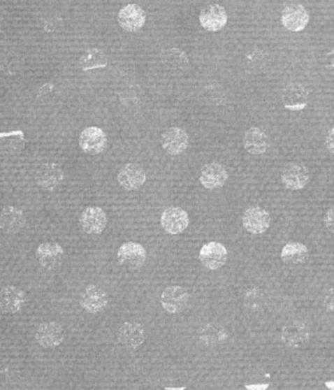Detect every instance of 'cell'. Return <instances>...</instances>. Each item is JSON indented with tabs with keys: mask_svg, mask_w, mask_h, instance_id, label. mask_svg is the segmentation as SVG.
<instances>
[{
	"mask_svg": "<svg viewBox=\"0 0 334 390\" xmlns=\"http://www.w3.org/2000/svg\"><path fill=\"white\" fill-rule=\"evenodd\" d=\"M64 171L56 163H45L36 170V185L41 189L52 192L64 180Z\"/></svg>",
	"mask_w": 334,
	"mask_h": 390,
	"instance_id": "cell-5",
	"label": "cell"
},
{
	"mask_svg": "<svg viewBox=\"0 0 334 390\" xmlns=\"http://www.w3.org/2000/svg\"><path fill=\"white\" fill-rule=\"evenodd\" d=\"M199 259L207 269L218 270L226 264L228 260V250L222 243L211 241L202 246L199 252Z\"/></svg>",
	"mask_w": 334,
	"mask_h": 390,
	"instance_id": "cell-8",
	"label": "cell"
},
{
	"mask_svg": "<svg viewBox=\"0 0 334 390\" xmlns=\"http://www.w3.org/2000/svg\"><path fill=\"white\" fill-rule=\"evenodd\" d=\"M108 64L106 56L103 51L99 48H89L85 50L80 59V66L82 71H89L105 68Z\"/></svg>",
	"mask_w": 334,
	"mask_h": 390,
	"instance_id": "cell-28",
	"label": "cell"
},
{
	"mask_svg": "<svg viewBox=\"0 0 334 390\" xmlns=\"http://www.w3.org/2000/svg\"><path fill=\"white\" fill-rule=\"evenodd\" d=\"M326 150L334 155V128L328 131V136L326 138Z\"/></svg>",
	"mask_w": 334,
	"mask_h": 390,
	"instance_id": "cell-32",
	"label": "cell"
},
{
	"mask_svg": "<svg viewBox=\"0 0 334 390\" xmlns=\"http://www.w3.org/2000/svg\"><path fill=\"white\" fill-rule=\"evenodd\" d=\"M161 305L169 314H180L185 310L189 301V294L180 285L166 287L161 294Z\"/></svg>",
	"mask_w": 334,
	"mask_h": 390,
	"instance_id": "cell-1",
	"label": "cell"
},
{
	"mask_svg": "<svg viewBox=\"0 0 334 390\" xmlns=\"http://www.w3.org/2000/svg\"><path fill=\"white\" fill-rule=\"evenodd\" d=\"M226 338H228V333H226V328L219 324H207L199 331V340L202 345L207 347L221 345Z\"/></svg>",
	"mask_w": 334,
	"mask_h": 390,
	"instance_id": "cell-25",
	"label": "cell"
},
{
	"mask_svg": "<svg viewBox=\"0 0 334 390\" xmlns=\"http://www.w3.org/2000/svg\"><path fill=\"white\" fill-rule=\"evenodd\" d=\"M310 16L308 11L301 4H289L285 6L282 14V25L291 31L304 30L308 25Z\"/></svg>",
	"mask_w": 334,
	"mask_h": 390,
	"instance_id": "cell-16",
	"label": "cell"
},
{
	"mask_svg": "<svg viewBox=\"0 0 334 390\" xmlns=\"http://www.w3.org/2000/svg\"><path fill=\"white\" fill-rule=\"evenodd\" d=\"M36 342L43 348H55L62 345L65 340V331L56 322H43L36 328Z\"/></svg>",
	"mask_w": 334,
	"mask_h": 390,
	"instance_id": "cell-2",
	"label": "cell"
},
{
	"mask_svg": "<svg viewBox=\"0 0 334 390\" xmlns=\"http://www.w3.org/2000/svg\"><path fill=\"white\" fill-rule=\"evenodd\" d=\"M324 224L331 233H334V206L331 207L324 215Z\"/></svg>",
	"mask_w": 334,
	"mask_h": 390,
	"instance_id": "cell-29",
	"label": "cell"
},
{
	"mask_svg": "<svg viewBox=\"0 0 334 390\" xmlns=\"http://www.w3.org/2000/svg\"><path fill=\"white\" fill-rule=\"evenodd\" d=\"M119 265L131 270H136L143 267L146 260V250L140 243H123L118 250Z\"/></svg>",
	"mask_w": 334,
	"mask_h": 390,
	"instance_id": "cell-3",
	"label": "cell"
},
{
	"mask_svg": "<svg viewBox=\"0 0 334 390\" xmlns=\"http://www.w3.org/2000/svg\"><path fill=\"white\" fill-rule=\"evenodd\" d=\"M269 387V384H249L246 385V389L250 390H265Z\"/></svg>",
	"mask_w": 334,
	"mask_h": 390,
	"instance_id": "cell-33",
	"label": "cell"
},
{
	"mask_svg": "<svg viewBox=\"0 0 334 390\" xmlns=\"http://www.w3.org/2000/svg\"><path fill=\"white\" fill-rule=\"evenodd\" d=\"M161 143L166 152L173 156L182 154L189 145V135L180 128H169L162 133Z\"/></svg>",
	"mask_w": 334,
	"mask_h": 390,
	"instance_id": "cell-17",
	"label": "cell"
},
{
	"mask_svg": "<svg viewBox=\"0 0 334 390\" xmlns=\"http://www.w3.org/2000/svg\"><path fill=\"white\" fill-rule=\"evenodd\" d=\"M146 174L140 165L129 163L124 166L118 174V182L126 190L131 192L140 189L145 185Z\"/></svg>",
	"mask_w": 334,
	"mask_h": 390,
	"instance_id": "cell-20",
	"label": "cell"
},
{
	"mask_svg": "<svg viewBox=\"0 0 334 390\" xmlns=\"http://www.w3.org/2000/svg\"><path fill=\"white\" fill-rule=\"evenodd\" d=\"M228 179L226 168L219 163L205 165L200 172V182L207 189H218L225 185Z\"/></svg>",
	"mask_w": 334,
	"mask_h": 390,
	"instance_id": "cell-19",
	"label": "cell"
},
{
	"mask_svg": "<svg viewBox=\"0 0 334 390\" xmlns=\"http://www.w3.org/2000/svg\"><path fill=\"white\" fill-rule=\"evenodd\" d=\"M107 215L97 206L87 207L80 216V225L89 235H100L107 226Z\"/></svg>",
	"mask_w": 334,
	"mask_h": 390,
	"instance_id": "cell-7",
	"label": "cell"
},
{
	"mask_svg": "<svg viewBox=\"0 0 334 390\" xmlns=\"http://www.w3.org/2000/svg\"><path fill=\"white\" fill-rule=\"evenodd\" d=\"M27 296L23 290L13 285H7L0 294V307L6 314H15L25 305Z\"/></svg>",
	"mask_w": 334,
	"mask_h": 390,
	"instance_id": "cell-21",
	"label": "cell"
},
{
	"mask_svg": "<svg viewBox=\"0 0 334 390\" xmlns=\"http://www.w3.org/2000/svg\"><path fill=\"white\" fill-rule=\"evenodd\" d=\"M163 65L168 68L173 73H182L187 70L189 66V57L184 51L177 48H170L162 53Z\"/></svg>",
	"mask_w": 334,
	"mask_h": 390,
	"instance_id": "cell-26",
	"label": "cell"
},
{
	"mask_svg": "<svg viewBox=\"0 0 334 390\" xmlns=\"http://www.w3.org/2000/svg\"><path fill=\"white\" fill-rule=\"evenodd\" d=\"M189 225V214L180 207H169L161 216V226L170 235H180Z\"/></svg>",
	"mask_w": 334,
	"mask_h": 390,
	"instance_id": "cell-4",
	"label": "cell"
},
{
	"mask_svg": "<svg viewBox=\"0 0 334 390\" xmlns=\"http://www.w3.org/2000/svg\"><path fill=\"white\" fill-rule=\"evenodd\" d=\"M324 304H326L328 310L334 312V287L329 289L326 292V296H324Z\"/></svg>",
	"mask_w": 334,
	"mask_h": 390,
	"instance_id": "cell-30",
	"label": "cell"
},
{
	"mask_svg": "<svg viewBox=\"0 0 334 390\" xmlns=\"http://www.w3.org/2000/svg\"><path fill=\"white\" fill-rule=\"evenodd\" d=\"M326 387H328V389L334 390V382H326Z\"/></svg>",
	"mask_w": 334,
	"mask_h": 390,
	"instance_id": "cell-34",
	"label": "cell"
},
{
	"mask_svg": "<svg viewBox=\"0 0 334 390\" xmlns=\"http://www.w3.org/2000/svg\"><path fill=\"white\" fill-rule=\"evenodd\" d=\"M79 143L80 148L87 154H100L106 148V135L101 129L97 127H89L80 133Z\"/></svg>",
	"mask_w": 334,
	"mask_h": 390,
	"instance_id": "cell-10",
	"label": "cell"
},
{
	"mask_svg": "<svg viewBox=\"0 0 334 390\" xmlns=\"http://www.w3.org/2000/svg\"><path fill=\"white\" fill-rule=\"evenodd\" d=\"M282 103L285 108L291 111H299L308 106L309 94L304 85L291 82L282 90Z\"/></svg>",
	"mask_w": 334,
	"mask_h": 390,
	"instance_id": "cell-18",
	"label": "cell"
},
{
	"mask_svg": "<svg viewBox=\"0 0 334 390\" xmlns=\"http://www.w3.org/2000/svg\"><path fill=\"white\" fill-rule=\"evenodd\" d=\"M145 326L136 322H126L118 331V340L124 347L136 349L145 343Z\"/></svg>",
	"mask_w": 334,
	"mask_h": 390,
	"instance_id": "cell-13",
	"label": "cell"
},
{
	"mask_svg": "<svg viewBox=\"0 0 334 390\" xmlns=\"http://www.w3.org/2000/svg\"><path fill=\"white\" fill-rule=\"evenodd\" d=\"M242 224L250 233L262 235L270 228V214L261 207H250L243 213Z\"/></svg>",
	"mask_w": 334,
	"mask_h": 390,
	"instance_id": "cell-9",
	"label": "cell"
},
{
	"mask_svg": "<svg viewBox=\"0 0 334 390\" xmlns=\"http://www.w3.org/2000/svg\"><path fill=\"white\" fill-rule=\"evenodd\" d=\"M308 257V248L303 243H289L282 250V259L286 264H303Z\"/></svg>",
	"mask_w": 334,
	"mask_h": 390,
	"instance_id": "cell-27",
	"label": "cell"
},
{
	"mask_svg": "<svg viewBox=\"0 0 334 390\" xmlns=\"http://www.w3.org/2000/svg\"><path fill=\"white\" fill-rule=\"evenodd\" d=\"M326 69L334 75V48L326 56Z\"/></svg>",
	"mask_w": 334,
	"mask_h": 390,
	"instance_id": "cell-31",
	"label": "cell"
},
{
	"mask_svg": "<svg viewBox=\"0 0 334 390\" xmlns=\"http://www.w3.org/2000/svg\"><path fill=\"white\" fill-rule=\"evenodd\" d=\"M199 21L205 30L221 31L228 23V13L223 6L219 4H210L200 12Z\"/></svg>",
	"mask_w": 334,
	"mask_h": 390,
	"instance_id": "cell-15",
	"label": "cell"
},
{
	"mask_svg": "<svg viewBox=\"0 0 334 390\" xmlns=\"http://www.w3.org/2000/svg\"><path fill=\"white\" fill-rule=\"evenodd\" d=\"M145 12L140 6L128 4L124 6L118 13L119 25L126 31L136 33L145 26Z\"/></svg>",
	"mask_w": 334,
	"mask_h": 390,
	"instance_id": "cell-14",
	"label": "cell"
},
{
	"mask_svg": "<svg viewBox=\"0 0 334 390\" xmlns=\"http://www.w3.org/2000/svg\"><path fill=\"white\" fill-rule=\"evenodd\" d=\"M36 255L43 269L53 270L62 263L64 250L59 243H43L36 248Z\"/></svg>",
	"mask_w": 334,
	"mask_h": 390,
	"instance_id": "cell-11",
	"label": "cell"
},
{
	"mask_svg": "<svg viewBox=\"0 0 334 390\" xmlns=\"http://www.w3.org/2000/svg\"><path fill=\"white\" fill-rule=\"evenodd\" d=\"M309 338L308 326L302 322H291L282 328V340L289 347H301L308 342Z\"/></svg>",
	"mask_w": 334,
	"mask_h": 390,
	"instance_id": "cell-23",
	"label": "cell"
},
{
	"mask_svg": "<svg viewBox=\"0 0 334 390\" xmlns=\"http://www.w3.org/2000/svg\"><path fill=\"white\" fill-rule=\"evenodd\" d=\"M282 180L285 187L291 190L304 189L310 180L308 168L300 163L291 162L284 168Z\"/></svg>",
	"mask_w": 334,
	"mask_h": 390,
	"instance_id": "cell-12",
	"label": "cell"
},
{
	"mask_svg": "<svg viewBox=\"0 0 334 390\" xmlns=\"http://www.w3.org/2000/svg\"><path fill=\"white\" fill-rule=\"evenodd\" d=\"M245 148L252 155L264 154L269 150L270 140L267 133L259 128H250L243 138Z\"/></svg>",
	"mask_w": 334,
	"mask_h": 390,
	"instance_id": "cell-24",
	"label": "cell"
},
{
	"mask_svg": "<svg viewBox=\"0 0 334 390\" xmlns=\"http://www.w3.org/2000/svg\"><path fill=\"white\" fill-rule=\"evenodd\" d=\"M26 225V217L21 209L14 206L4 207L0 216V228L7 235H15Z\"/></svg>",
	"mask_w": 334,
	"mask_h": 390,
	"instance_id": "cell-22",
	"label": "cell"
},
{
	"mask_svg": "<svg viewBox=\"0 0 334 390\" xmlns=\"http://www.w3.org/2000/svg\"><path fill=\"white\" fill-rule=\"evenodd\" d=\"M80 306L89 314H97L106 308L108 294L97 285L89 284L82 291L80 299Z\"/></svg>",
	"mask_w": 334,
	"mask_h": 390,
	"instance_id": "cell-6",
	"label": "cell"
}]
</instances>
